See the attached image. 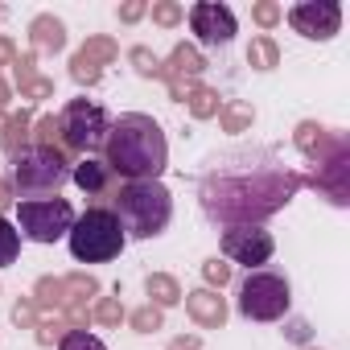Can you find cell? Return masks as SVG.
Segmentation results:
<instances>
[{
    "instance_id": "6da1fadb",
    "label": "cell",
    "mask_w": 350,
    "mask_h": 350,
    "mask_svg": "<svg viewBox=\"0 0 350 350\" xmlns=\"http://www.w3.org/2000/svg\"><path fill=\"white\" fill-rule=\"evenodd\" d=\"M301 190V178L284 169L272 152H227L215 157L202 178V211L231 227H256L260 219L276 215L293 194Z\"/></svg>"
},
{
    "instance_id": "7a4b0ae2",
    "label": "cell",
    "mask_w": 350,
    "mask_h": 350,
    "mask_svg": "<svg viewBox=\"0 0 350 350\" xmlns=\"http://www.w3.org/2000/svg\"><path fill=\"white\" fill-rule=\"evenodd\" d=\"M103 165L124 182H157L169 165V144H165L161 124L140 111L111 120V132L103 144Z\"/></svg>"
},
{
    "instance_id": "3957f363",
    "label": "cell",
    "mask_w": 350,
    "mask_h": 350,
    "mask_svg": "<svg viewBox=\"0 0 350 350\" xmlns=\"http://www.w3.org/2000/svg\"><path fill=\"white\" fill-rule=\"evenodd\" d=\"M111 211L128 239H157L173 219V194L161 182H124Z\"/></svg>"
},
{
    "instance_id": "277c9868",
    "label": "cell",
    "mask_w": 350,
    "mask_h": 350,
    "mask_svg": "<svg viewBox=\"0 0 350 350\" xmlns=\"http://www.w3.org/2000/svg\"><path fill=\"white\" fill-rule=\"evenodd\" d=\"M66 182H70V157L62 148L25 144V148L13 152V194H17V202L50 198Z\"/></svg>"
},
{
    "instance_id": "5b68a950",
    "label": "cell",
    "mask_w": 350,
    "mask_h": 350,
    "mask_svg": "<svg viewBox=\"0 0 350 350\" xmlns=\"http://www.w3.org/2000/svg\"><path fill=\"white\" fill-rule=\"evenodd\" d=\"M66 239H70V256H75L79 264H107V260H116V256L124 252V243H128V235H124L116 211H107V206L83 211V215L75 219V227H70Z\"/></svg>"
},
{
    "instance_id": "8992f818",
    "label": "cell",
    "mask_w": 350,
    "mask_h": 350,
    "mask_svg": "<svg viewBox=\"0 0 350 350\" xmlns=\"http://www.w3.org/2000/svg\"><path fill=\"white\" fill-rule=\"evenodd\" d=\"M293 305V288L280 272L256 268L239 280V313L247 321H280Z\"/></svg>"
},
{
    "instance_id": "52a82bcc",
    "label": "cell",
    "mask_w": 350,
    "mask_h": 350,
    "mask_svg": "<svg viewBox=\"0 0 350 350\" xmlns=\"http://www.w3.org/2000/svg\"><path fill=\"white\" fill-rule=\"evenodd\" d=\"M107 132H111V120H107V111H103L99 103H91V99H70L66 111L58 116V136H62L66 152L91 157V152H99V148L107 144Z\"/></svg>"
},
{
    "instance_id": "ba28073f",
    "label": "cell",
    "mask_w": 350,
    "mask_h": 350,
    "mask_svg": "<svg viewBox=\"0 0 350 350\" xmlns=\"http://www.w3.org/2000/svg\"><path fill=\"white\" fill-rule=\"evenodd\" d=\"M75 219H79L75 206L66 198H58V194L54 198H33V202H17V227L33 243H54V239L70 235Z\"/></svg>"
},
{
    "instance_id": "9c48e42d",
    "label": "cell",
    "mask_w": 350,
    "mask_h": 350,
    "mask_svg": "<svg viewBox=\"0 0 350 350\" xmlns=\"http://www.w3.org/2000/svg\"><path fill=\"white\" fill-rule=\"evenodd\" d=\"M276 252V239L264 231V227H231L223 231V256L243 264L247 272H256L260 264H268Z\"/></svg>"
},
{
    "instance_id": "30bf717a",
    "label": "cell",
    "mask_w": 350,
    "mask_h": 350,
    "mask_svg": "<svg viewBox=\"0 0 350 350\" xmlns=\"http://www.w3.org/2000/svg\"><path fill=\"white\" fill-rule=\"evenodd\" d=\"M288 25L309 38V42H325L338 33L342 25V9L334 5V0H305V5H293L288 9Z\"/></svg>"
},
{
    "instance_id": "8fae6325",
    "label": "cell",
    "mask_w": 350,
    "mask_h": 350,
    "mask_svg": "<svg viewBox=\"0 0 350 350\" xmlns=\"http://www.w3.org/2000/svg\"><path fill=\"white\" fill-rule=\"evenodd\" d=\"M190 29L206 46H227L239 25H235V13L227 5H219V0H198V5L190 9Z\"/></svg>"
},
{
    "instance_id": "7c38bea8",
    "label": "cell",
    "mask_w": 350,
    "mask_h": 350,
    "mask_svg": "<svg viewBox=\"0 0 350 350\" xmlns=\"http://www.w3.org/2000/svg\"><path fill=\"white\" fill-rule=\"evenodd\" d=\"M116 58V46L107 42V38H91L75 58H70V75H75V83H99V75H103V62H111Z\"/></svg>"
},
{
    "instance_id": "4fadbf2b",
    "label": "cell",
    "mask_w": 350,
    "mask_h": 350,
    "mask_svg": "<svg viewBox=\"0 0 350 350\" xmlns=\"http://www.w3.org/2000/svg\"><path fill=\"white\" fill-rule=\"evenodd\" d=\"M70 182H75L87 198H103V194L111 190V182H116V173H111L99 157H83V161L70 169Z\"/></svg>"
},
{
    "instance_id": "5bb4252c",
    "label": "cell",
    "mask_w": 350,
    "mask_h": 350,
    "mask_svg": "<svg viewBox=\"0 0 350 350\" xmlns=\"http://www.w3.org/2000/svg\"><path fill=\"white\" fill-rule=\"evenodd\" d=\"M186 309H190V317H194L198 325H206V329H219V325L227 321V305H223V297L211 293V288L190 293V297H186Z\"/></svg>"
},
{
    "instance_id": "9a60e30c",
    "label": "cell",
    "mask_w": 350,
    "mask_h": 350,
    "mask_svg": "<svg viewBox=\"0 0 350 350\" xmlns=\"http://www.w3.org/2000/svg\"><path fill=\"white\" fill-rule=\"evenodd\" d=\"M202 66H206V62H202V54H198L194 46H178V50L169 54V66H161V75H165L169 83H182V79H194Z\"/></svg>"
},
{
    "instance_id": "2e32d148",
    "label": "cell",
    "mask_w": 350,
    "mask_h": 350,
    "mask_svg": "<svg viewBox=\"0 0 350 350\" xmlns=\"http://www.w3.org/2000/svg\"><path fill=\"white\" fill-rule=\"evenodd\" d=\"M29 33H33V46L46 50V54H54V50L66 46V25H62L58 17H38V21L29 25Z\"/></svg>"
},
{
    "instance_id": "e0dca14e",
    "label": "cell",
    "mask_w": 350,
    "mask_h": 350,
    "mask_svg": "<svg viewBox=\"0 0 350 350\" xmlns=\"http://www.w3.org/2000/svg\"><path fill=\"white\" fill-rule=\"evenodd\" d=\"M144 284H148V297H152L157 305H178V301H182V288H178V280H173V276L152 272Z\"/></svg>"
},
{
    "instance_id": "ac0fdd59",
    "label": "cell",
    "mask_w": 350,
    "mask_h": 350,
    "mask_svg": "<svg viewBox=\"0 0 350 350\" xmlns=\"http://www.w3.org/2000/svg\"><path fill=\"white\" fill-rule=\"evenodd\" d=\"M17 252H21V231H17L5 215H0V268L13 264V260H17Z\"/></svg>"
},
{
    "instance_id": "d6986e66",
    "label": "cell",
    "mask_w": 350,
    "mask_h": 350,
    "mask_svg": "<svg viewBox=\"0 0 350 350\" xmlns=\"http://www.w3.org/2000/svg\"><path fill=\"white\" fill-rule=\"evenodd\" d=\"M247 62H252V66H260V70H272V66L280 62L276 42H272V38H256V42L247 46Z\"/></svg>"
},
{
    "instance_id": "ffe728a7",
    "label": "cell",
    "mask_w": 350,
    "mask_h": 350,
    "mask_svg": "<svg viewBox=\"0 0 350 350\" xmlns=\"http://www.w3.org/2000/svg\"><path fill=\"white\" fill-rule=\"evenodd\" d=\"M58 350H107V346L95 334H87V329H70V334H62Z\"/></svg>"
},
{
    "instance_id": "44dd1931",
    "label": "cell",
    "mask_w": 350,
    "mask_h": 350,
    "mask_svg": "<svg viewBox=\"0 0 350 350\" xmlns=\"http://www.w3.org/2000/svg\"><path fill=\"white\" fill-rule=\"evenodd\" d=\"M128 58H132V62H136V70H140V75H144V79H157V75H161V62H157V58H152V54H148V50H144V46H136V50H132V54H128Z\"/></svg>"
},
{
    "instance_id": "7402d4cb",
    "label": "cell",
    "mask_w": 350,
    "mask_h": 350,
    "mask_svg": "<svg viewBox=\"0 0 350 350\" xmlns=\"http://www.w3.org/2000/svg\"><path fill=\"white\" fill-rule=\"evenodd\" d=\"M132 325H136L140 334H152V329H161V309H152V305L136 309V313H132Z\"/></svg>"
},
{
    "instance_id": "603a6c76",
    "label": "cell",
    "mask_w": 350,
    "mask_h": 350,
    "mask_svg": "<svg viewBox=\"0 0 350 350\" xmlns=\"http://www.w3.org/2000/svg\"><path fill=\"white\" fill-rule=\"evenodd\" d=\"M62 293H66L62 280H42V284H38V301H42V305H62V301H66Z\"/></svg>"
},
{
    "instance_id": "cb8c5ba5",
    "label": "cell",
    "mask_w": 350,
    "mask_h": 350,
    "mask_svg": "<svg viewBox=\"0 0 350 350\" xmlns=\"http://www.w3.org/2000/svg\"><path fill=\"white\" fill-rule=\"evenodd\" d=\"M152 21H157V25H178V21H182V9L169 5V0H161V5H152Z\"/></svg>"
},
{
    "instance_id": "d4e9b609",
    "label": "cell",
    "mask_w": 350,
    "mask_h": 350,
    "mask_svg": "<svg viewBox=\"0 0 350 350\" xmlns=\"http://www.w3.org/2000/svg\"><path fill=\"white\" fill-rule=\"evenodd\" d=\"M202 272H206V280H211V284H219V288L231 280V264H223V260H206V264H202Z\"/></svg>"
},
{
    "instance_id": "484cf974",
    "label": "cell",
    "mask_w": 350,
    "mask_h": 350,
    "mask_svg": "<svg viewBox=\"0 0 350 350\" xmlns=\"http://www.w3.org/2000/svg\"><path fill=\"white\" fill-rule=\"evenodd\" d=\"M190 107H194V116H211V111L219 107V95H215V91H194Z\"/></svg>"
},
{
    "instance_id": "4316f807",
    "label": "cell",
    "mask_w": 350,
    "mask_h": 350,
    "mask_svg": "<svg viewBox=\"0 0 350 350\" xmlns=\"http://www.w3.org/2000/svg\"><path fill=\"white\" fill-rule=\"evenodd\" d=\"M223 124H227L231 132H239L243 124H252V111H247V107H227V111H223Z\"/></svg>"
},
{
    "instance_id": "83f0119b",
    "label": "cell",
    "mask_w": 350,
    "mask_h": 350,
    "mask_svg": "<svg viewBox=\"0 0 350 350\" xmlns=\"http://www.w3.org/2000/svg\"><path fill=\"white\" fill-rule=\"evenodd\" d=\"M95 317H99L103 325H120V317H124V309H120L116 301H99V309H95Z\"/></svg>"
},
{
    "instance_id": "f1b7e54d",
    "label": "cell",
    "mask_w": 350,
    "mask_h": 350,
    "mask_svg": "<svg viewBox=\"0 0 350 350\" xmlns=\"http://www.w3.org/2000/svg\"><path fill=\"white\" fill-rule=\"evenodd\" d=\"M256 21L260 25H276L280 21V9L276 5H256Z\"/></svg>"
},
{
    "instance_id": "f546056e",
    "label": "cell",
    "mask_w": 350,
    "mask_h": 350,
    "mask_svg": "<svg viewBox=\"0 0 350 350\" xmlns=\"http://www.w3.org/2000/svg\"><path fill=\"white\" fill-rule=\"evenodd\" d=\"M13 321H17V325H29V321H33V305H29V301H21V305L13 309Z\"/></svg>"
},
{
    "instance_id": "4dcf8cb0",
    "label": "cell",
    "mask_w": 350,
    "mask_h": 350,
    "mask_svg": "<svg viewBox=\"0 0 350 350\" xmlns=\"http://www.w3.org/2000/svg\"><path fill=\"white\" fill-rule=\"evenodd\" d=\"M140 13H144V5H140V0H136V5H124V9H120V21H136Z\"/></svg>"
},
{
    "instance_id": "1f68e13d",
    "label": "cell",
    "mask_w": 350,
    "mask_h": 350,
    "mask_svg": "<svg viewBox=\"0 0 350 350\" xmlns=\"http://www.w3.org/2000/svg\"><path fill=\"white\" fill-rule=\"evenodd\" d=\"M169 350H198V338H173Z\"/></svg>"
},
{
    "instance_id": "d6a6232c",
    "label": "cell",
    "mask_w": 350,
    "mask_h": 350,
    "mask_svg": "<svg viewBox=\"0 0 350 350\" xmlns=\"http://www.w3.org/2000/svg\"><path fill=\"white\" fill-rule=\"evenodd\" d=\"M13 58H17L13 42H9V38H0V62H13Z\"/></svg>"
},
{
    "instance_id": "836d02e7",
    "label": "cell",
    "mask_w": 350,
    "mask_h": 350,
    "mask_svg": "<svg viewBox=\"0 0 350 350\" xmlns=\"http://www.w3.org/2000/svg\"><path fill=\"white\" fill-rule=\"evenodd\" d=\"M9 206V190H5V182H0V211Z\"/></svg>"
},
{
    "instance_id": "e575fe53",
    "label": "cell",
    "mask_w": 350,
    "mask_h": 350,
    "mask_svg": "<svg viewBox=\"0 0 350 350\" xmlns=\"http://www.w3.org/2000/svg\"><path fill=\"white\" fill-rule=\"evenodd\" d=\"M0 99H9V91H5V83H0Z\"/></svg>"
},
{
    "instance_id": "d590c367",
    "label": "cell",
    "mask_w": 350,
    "mask_h": 350,
    "mask_svg": "<svg viewBox=\"0 0 350 350\" xmlns=\"http://www.w3.org/2000/svg\"><path fill=\"white\" fill-rule=\"evenodd\" d=\"M0 128H5V116H0Z\"/></svg>"
}]
</instances>
